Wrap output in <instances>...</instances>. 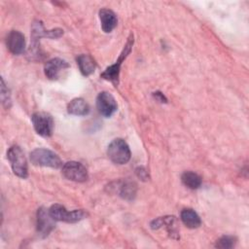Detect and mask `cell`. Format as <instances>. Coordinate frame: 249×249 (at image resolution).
<instances>
[{
    "mask_svg": "<svg viewBox=\"0 0 249 249\" xmlns=\"http://www.w3.org/2000/svg\"><path fill=\"white\" fill-rule=\"evenodd\" d=\"M63 35L61 28H54L52 30L45 29L41 20H34L31 25V43L27 52V57L30 60H40L43 57V53L40 48V39L50 38L57 39Z\"/></svg>",
    "mask_w": 249,
    "mask_h": 249,
    "instance_id": "cell-1",
    "label": "cell"
},
{
    "mask_svg": "<svg viewBox=\"0 0 249 249\" xmlns=\"http://www.w3.org/2000/svg\"><path fill=\"white\" fill-rule=\"evenodd\" d=\"M121 197L126 200H132L136 196V184L131 181H121L117 183V187H114Z\"/></svg>",
    "mask_w": 249,
    "mask_h": 249,
    "instance_id": "cell-17",
    "label": "cell"
},
{
    "mask_svg": "<svg viewBox=\"0 0 249 249\" xmlns=\"http://www.w3.org/2000/svg\"><path fill=\"white\" fill-rule=\"evenodd\" d=\"M76 61L82 75L88 77L95 71L96 62L89 54H85V53L80 54L77 56Z\"/></svg>",
    "mask_w": 249,
    "mask_h": 249,
    "instance_id": "cell-15",
    "label": "cell"
},
{
    "mask_svg": "<svg viewBox=\"0 0 249 249\" xmlns=\"http://www.w3.org/2000/svg\"><path fill=\"white\" fill-rule=\"evenodd\" d=\"M181 221L189 229H196L201 225V220L197 213L191 208H185L180 214Z\"/></svg>",
    "mask_w": 249,
    "mask_h": 249,
    "instance_id": "cell-18",
    "label": "cell"
},
{
    "mask_svg": "<svg viewBox=\"0 0 249 249\" xmlns=\"http://www.w3.org/2000/svg\"><path fill=\"white\" fill-rule=\"evenodd\" d=\"M67 112L70 115L86 116L89 113V106L82 97L72 99L67 105Z\"/></svg>",
    "mask_w": 249,
    "mask_h": 249,
    "instance_id": "cell-16",
    "label": "cell"
},
{
    "mask_svg": "<svg viewBox=\"0 0 249 249\" xmlns=\"http://www.w3.org/2000/svg\"><path fill=\"white\" fill-rule=\"evenodd\" d=\"M150 227L153 230H158L161 227H164L167 231L170 237L174 239L179 238V231H178V226H177V219L174 216H164V217H159L155 220H153L150 224Z\"/></svg>",
    "mask_w": 249,
    "mask_h": 249,
    "instance_id": "cell-11",
    "label": "cell"
},
{
    "mask_svg": "<svg viewBox=\"0 0 249 249\" xmlns=\"http://www.w3.org/2000/svg\"><path fill=\"white\" fill-rule=\"evenodd\" d=\"M153 95L156 97V99H158L160 102H161V103H166L167 102V99H166V97L163 95V93H161V92H160V91H156V92H154L153 93Z\"/></svg>",
    "mask_w": 249,
    "mask_h": 249,
    "instance_id": "cell-23",
    "label": "cell"
},
{
    "mask_svg": "<svg viewBox=\"0 0 249 249\" xmlns=\"http://www.w3.org/2000/svg\"><path fill=\"white\" fill-rule=\"evenodd\" d=\"M30 160L36 166L59 168L61 167L62 160L53 151L45 148H36L30 153Z\"/></svg>",
    "mask_w": 249,
    "mask_h": 249,
    "instance_id": "cell-2",
    "label": "cell"
},
{
    "mask_svg": "<svg viewBox=\"0 0 249 249\" xmlns=\"http://www.w3.org/2000/svg\"><path fill=\"white\" fill-rule=\"evenodd\" d=\"M99 19L101 22V28L105 33L112 32L118 23L116 14L109 9H101L99 11Z\"/></svg>",
    "mask_w": 249,
    "mask_h": 249,
    "instance_id": "cell-14",
    "label": "cell"
},
{
    "mask_svg": "<svg viewBox=\"0 0 249 249\" xmlns=\"http://www.w3.org/2000/svg\"><path fill=\"white\" fill-rule=\"evenodd\" d=\"M182 183L189 189L196 190L201 186V177L193 171H185L181 176Z\"/></svg>",
    "mask_w": 249,
    "mask_h": 249,
    "instance_id": "cell-19",
    "label": "cell"
},
{
    "mask_svg": "<svg viewBox=\"0 0 249 249\" xmlns=\"http://www.w3.org/2000/svg\"><path fill=\"white\" fill-rule=\"evenodd\" d=\"M61 173L66 179L79 183L85 182L89 178V173L86 166L75 160L65 162L62 165Z\"/></svg>",
    "mask_w": 249,
    "mask_h": 249,
    "instance_id": "cell-8",
    "label": "cell"
},
{
    "mask_svg": "<svg viewBox=\"0 0 249 249\" xmlns=\"http://www.w3.org/2000/svg\"><path fill=\"white\" fill-rule=\"evenodd\" d=\"M236 243V238L231 235H223L220 237L215 246L218 248H223V249H228V248H232Z\"/></svg>",
    "mask_w": 249,
    "mask_h": 249,
    "instance_id": "cell-20",
    "label": "cell"
},
{
    "mask_svg": "<svg viewBox=\"0 0 249 249\" xmlns=\"http://www.w3.org/2000/svg\"><path fill=\"white\" fill-rule=\"evenodd\" d=\"M107 156L112 162L124 164L130 160L131 153L127 143L124 139L116 138L108 145Z\"/></svg>",
    "mask_w": 249,
    "mask_h": 249,
    "instance_id": "cell-5",
    "label": "cell"
},
{
    "mask_svg": "<svg viewBox=\"0 0 249 249\" xmlns=\"http://www.w3.org/2000/svg\"><path fill=\"white\" fill-rule=\"evenodd\" d=\"M55 220L51 216L49 210L44 207H40L36 216V228L38 233L42 237L48 236L54 229Z\"/></svg>",
    "mask_w": 249,
    "mask_h": 249,
    "instance_id": "cell-10",
    "label": "cell"
},
{
    "mask_svg": "<svg viewBox=\"0 0 249 249\" xmlns=\"http://www.w3.org/2000/svg\"><path fill=\"white\" fill-rule=\"evenodd\" d=\"M96 107L103 117L109 118L117 111V101L108 91H101L96 97Z\"/></svg>",
    "mask_w": 249,
    "mask_h": 249,
    "instance_id": "cell-9",
    "label": "cell"
},
{
    "mask_svg": "<svg viewBox=\"0 0 249 249\" xmlns=\"http://www.w3.org/2000/svg\"><path fill=\"white\" fill-rule=\"evenodd\" d=\"M69 64L64 59L59 57L52 58L45 63L44 73L49 80H57L60 76V73L67 68H69Z\"/></svg>",
    "mask_w": 249,
    "mask_h": 249,
    "instance_id": "cell-12",
    "label": "cell"
},
{
    "mask_svg": "<svg viewBox=\"0 0 249 249\" xmlns=\"http://www.w3.org/2000/svg\"><path fill=\"white\" fill-rule=\"evenodd\" d=\"M1 99H2V104L5 108H10L11 107V93L9 89L6 87L5 82L3 79H1Z\"/></svg>",
    "mask_w": 249,
    "mask_h": 249,
    "instance_id": "cell-21",
    "label": "cell"
},
{
    "mask_svg": "<svg viewBox=\"0 0 249 249\" xmlns=\"http://www.w3.org/2000/svg\"><path fill=\"white\" fill-rule=\"evenodd\" d=\"M31 122L35 131L43 136L50 137L53 134L54 123L53 117L46 112H36L31 116Z\"/></svg>",
    "mask_w": 249,
    "mask_h": 249,
    "instance_id": "cell-7",
    "label": "cell"
},
{
    "mask_svg": "<svg viewBox=\"0 0 249 249\" xmlns=\"http://www.w3.org/2000/svg\"><path fill=\"white\" fill-rule=\"evenodd\" d=\"M7 158L11 163L13 172L19 178H27L28 165L26 158L21 148L18 145L11 146L7 152Z\"/></svg>",
    "mask_w": 249,
    "mask_h": 249,
    "instance_id": "cell-3",
    "label": "cell"
},
{
    "mask_svg": "<svg viewBox=\"0 0 249 249\" xmlns=\"http://www.w3.org/2000/svg\"><path fill=\"white\" fill-rule=\"evenodd\" d=\"M49 212L55 221L66 223H77L89 216L88 212L85 211L84 209H75L72 211H67L64 206L57 203L53 204L50 207Z\"/></svg>",
    "mask_w": 249,
    "mask_h": 249,
    "instance_id": "cell-6",
    "label": "cell"
},
{
    "mask_svg": "<svg viewBox=\"0 0 249 249\" xmlns=\"http://www.w3.org/2000/svg\"><path fill=\"white\" fill-rule=\"evenodd\" d=\"M135 173L137 175V177L139 179H141L142 181H146L149 179V174H148V171L147 169L144 167V166H138L136 169H135Z\"/></svg>",
    "mask_w": 249,
    "mask_h": 249,
    "instance_id": "cell-22",
    "label": "cell"
},
{
    "mask_svg": "<svg viewBox=\"0 0 249 249\" xmlns=\"http://www.w3.org/2000/svg\"><path fill=\"white\" fill-rule=\"evenodd\" d=\"M133 45V34H130L129 37L127 38V41L118 58V60L116 61L115 64L107 67L103 73H101L100 77L106 81H110L111 83H113L115 86H118L119 84V75H120V69H121V65L123 64V61L127 57V55L129 54L131 48Z\"/></svg>",
    "mask_w": 249,
    "mask_h": 249,
    "instance_id": "cell-4",
    "label": "cell"
},
{
    "mask_svg": "<svg viewBox=\"0 0 249 249\" xmlns=\"http://www.w3.org/2000/svg\"><path fill=\"white\" fill-rule=\"evenodd\" d=\"M6 45L8 50L13 54H21L25 51V38L24 35L18 31L12 30L9 32L6 38Z\"/></svg>",
    "mask_w": 249,
    "mask_h": 249,
    "instance_id": "cell-13",
    "label": "cell"
}]
</instances>
